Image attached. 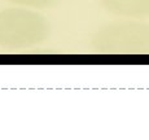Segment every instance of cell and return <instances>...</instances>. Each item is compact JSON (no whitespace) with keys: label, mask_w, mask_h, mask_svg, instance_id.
Wrapping results in <instances>:
<instances>
[{"label":"cell","mask_w":149,"mask_h":140,"mask_svg":"<svg viewBox=\"0 0 149 140\" xmlns=\"http://www.w3.org/2000/svg\"><path fill=\"white\" fill-rule=\"evenodd\" d=\"M24 16H25V13L22 12L21 16H19V20H16V22H17V29H21V24H22V18H24ZM16 18H17V17H16ZM25 18H26V17H25ZM24 21H25V20H24ZM30 29H31V27H27V29H24V27H22V30H14L13 34L19 33V34H22V35L25 36V35H26V34L29 33V31H30Z\"/></svg>","instance_id":"obj_1"},{"label":"cell","mask_w":149,"mask_h":140,"mask_svg":"<svg viewBox=\"0 0 149 140\" xmlns=\"http://www.w3.org/2000/svg\"><path fill=\"white\" fill-rule=\"evenodd\" d=\"M16 1H19V3H29V4H34L36 0H16ZM43 1H47V0H43Z\"/></svg>","instance_id":"obj_2"}]
</instances>
